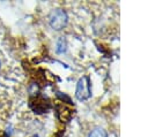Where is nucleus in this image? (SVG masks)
<instances>
[{
  "label": "nucleus",
  "mask_w": 148,
  "mask_h": 137,
  "mask_svg": "<svg viewBox=\"0 0 148 137\" xmlns=\"http://www.w3.org/2000/svg\"><path fill=\"white\" fill-rule=\"evenodd\" d=\"M88 137H108V134H106V131H105L103 128L97 127V128H94V129L89 132Z\"/></svg>",
  "instance_id": "7"
},
{
  "label": "nucleus",
  "mask_w": 148,
  "mask_h": 137,
  "mask_svg": "<svg viewBox=\"0 0 148 137\" xmlns=\"http://www.w3.org/2000/svg\"><path fill=\"white\" fill-rule=\"evenodd\" d=\"M58 54H62L67 51V41L65 39V37H60L57 40V48H56Z\"/></svg>",
  "instance_id": "5"
},
{
  "label": "nucleus",
  "mask_w": 148,
  "mask_h": 137,
  "mask_svg": "<svg viewBox=\"0 0 148 137\" xmlns=\"http://www.w3.org/2000/svg\"><path fill=\"white\" fill-rule=\"evenodd\" d=\"M39 90H40V86H39L38 82H31L28 86V92L31 96V98L39 96Z\"/></svg>",
  "instance_id": "6"
},
{
  "label": "nucleus",
  "mask_w": 148,
  "mask_h": 137,
  "mask_svg": "<svg viewBox=\"0 0 148 137\" xmlns=\"http://www.w3.org/2000/svg\"><path fill=\"white\" fill-rule=\"evenodd\" d=\"M29 107L31 108V111L36 114H43V113H46L50 107H51V104L47 99H45L44 97L42 96H37V97H32L30 98V101H29Z\"/></svg>",
  "instance_id": "3"
},
{
  "label": "nucleus",
  "mask_w": 148,
  "mask_h": 137,
  "mask_svg": "<svg viewBox=\"0 0 148 137\" xmlns=\"http://www.w3.org/2000/svg\"><path fill=\"white\" fill-rule=\"evenodd\" d=\"M91 83L90 78L88 76H82L76 84V90H75V97L79 100H87L91 96Z\"/></svg>",
  "instance_id": "2"
},
{
  "label": "nucleus",
  "mask_w": 148,
  "mask_h": 137,
  "mask_svg": "<svg viewBox=\"0 0 148 137\" xmlns=\"http://www.w3.org/2000/svg\"><path fill=\"white\" fill-rule=\"evenodd\" d=\"M0 67H1V62H0Z\"/></svg>",
  "instance_id": "10"
},
{
  "label": "nucleus",
  "mask_w": 148,
  "mask_h": 137,
  "mask_svg": "<svg viewBox=\"0 0 148 137\" xmlns=\"http://www.w3.org/2000/svg\"><path fill=\"white\" fill-rule=\"evenodd\" d=\"M57 97L61 100V101H64V102H67V104H72V100H71V98L67 96V94H65V93H62V92H57Z\"/></svg>",
  "instance_id": "8"
},
{
  "label": "nucleus",
  "mask_w": 148,
  "mask_h": 137,
  "mask_svg": "<svg viewBox=\"0 0 148 137\" xmlns=\"http://www.w3.org/2000/svg\"><path fill=\"white\" fill-rule=\"evenodd\" d=\"M67 22H68V15L64 9H54L51 12L49 16L50 26L56 31L62 30L67 25Z\"/></svg>",
  "instance_id": "1"
},
{
  "label": "nucleus",
  "mask_w": 148,
  "mask_h": 137,
  "mask_svg": "<svg viewBox=\"0 0 148 137\" xmlns=\"http://www.w3.org/2000/svg\"><path fill=\"white\" fill-rule=\"evenodd\" d=\"M56 114H57V117L61 122H67L72 119L73 111L71 108H68L67 106H65L64 104H58V105H56Z\"/></svg>",
  "instance_id": "4"
},
{
  "label": "nucleus",
  "mask_w": 148,
  "mask_h": 137,
  "mask_svg": "<svg viewBox=\"0 0 148 137\" xmlns=\"http://www.w3.org/2000/svg\"><path fill=\"white\" fill-rule=\"evenodd\" d=\"M32 137H38V135H34V136H32Z\"/></svg>",
  "instance_id": "9"
}]
</instances>
